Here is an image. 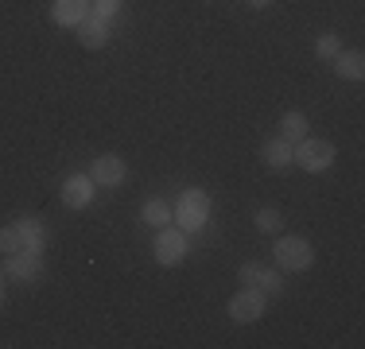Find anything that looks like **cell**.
Returning a JSON list of instances; mask_svg holds the SVG:
<instances>
[{
    "label": "cell",
    "mask_w": 365,
    "mask_h": 349,
    "mask_svg": "<svg viewBox=\"0 0 365 349\" xmlns=\"http://www.w3.org/2000/svg\"><path fill=\"white\" fill-rule=\"evenodd\" d=\"M43 241H47V229L36 217H20V222L0 229V252L4 256H12V252H43Z\"/></svg>",
    "instance_id": "cell-1"
},
{
    "label": "cell",
    "mask_w": 365,
    "mask_h": 349,
    "mask_svg": "<svg viewBox=\"0 0 365 349\" xmlns=\"http://www.w3.org/2000/svg\"><path fill=\"white\" fill-rule=\"evenodd\" d=\"M206 217H210V194H202V190H182L171 222H175L182 233H195L206 225Z\"/></svg>",
    "instance_id": "cell-2"
},
{
    "label": "cell",
    "mask_w": 365,
    "mask_h": 349,
    "mask_svg": "<svg viewBox=\"0 0 365 349\" xmlns=\"http://www.w3.org/2000/svg\"><path fill=\"white\" fill-rule=\"evenodd\" d=\"M292 163H299L307 174H319L334 163V147L319 136H303L299 144H292Z\"/></svg>",
    "instance_id": "cell-3"
},
{
    "label": "cell",
    "mask_w": 365,
    "mask_h": 349,
    "mask_svg": "<svg viewBox=\"0 0 365 349\" xmlns=\"http://www.w3.org/2000/svg\"><path fill=\"white\" fill-rule=\"evenodd\" d=\"M155 264H163V268H175L179 260H187V233L179 229V225H163L160 229V237H155Z\"/></svg>",
    "instance_id": "cell-4"
},
{
    "label": "cell",
    "mask_w": 365,
    "mask_h": 349,
    "mask_svg": "<svg viewBox=\"0 0 365 349\" xmlns=\"http://www.w3.org/2000/svg\"><path fill=\"white\" fill-rule=\"evenodd\" d=\"M276 264H280L284 272H303V268L315 264V249L303 237H280L276 241Z\"/></svg>",
    "instance_id": "cell-5"
},
{
    "label": "cell",
    "mask_w": 365,
    "mask_h": 349,
    "mask_svg": "<svg viewBox=\"0 0 365 349\" xmlns=\"http://www.w3.org/2000/svg\"><path fill=\"white\" fill-rule=\"evenodd\" d=\"M264 314V291L260 287H241L230 299V318L233 322H257Z\"/></svg>",
    "instance_id": "cell-6"
},
{
    "label": "cell",
    "mask_w": 365,
    "mask_h": 349,
    "mask_svg": "<svg viewBox=\"0 0 365 349\" xmlns=\"http://www.w3.org/2000/svg\"><path fill=\"white\" fill-rule=\"evenodd\" d=\"M4 272L12 279H20V283H36V279L43 276V256L39 252H12Z\"/></svg>",
    "instance_id": "cell-7"
},
{
    "label": "cell",
    "mask_w": 365,
    "mask_h": 349,
    "mask_svg": "<svg viewBox=\"0 0 365 349\" xmlns=\"http://www.w3.org/2000/svg\"><path fill=\"white\" fill-rule=\"evenodd\" d=\"M125 160H117V155H98L93 160V167H90V179H93V187H117V182H125Z\"/></svg>",
    "instance_id": "cell-8"
},
{
    "label": "cell",
    "mask_w": 365,
    "mask_h": 349,
    "mask_svg": "<svg viewBox=\"0 0 365 349\" xmlns=\"http://www.w3.org/2000/svg\"><path fill=\"white\" fill-rule=\"evenodd\" d=\"M90 202H93V179L90 174H71V179L63 182V206L86 209Z\"/></svg>",
    "instance_id": "cell-9"
},
{
    "label": "cell",
    "mask_w": 365,
    "mask_h": 349,
    "mask_svg": "<svg viewBox=\"0 0 365 349\" xmlns=\"http://www.w3.org/2000/svg\"><path fill=\"white\" fill-rule=\"evenodd\" d=\"M86 16H90V0H55L51 4V20L58 28H78Z\"/></svg>",
    "instance_id": "cell-10"
},
{
    "label": "cell",
    "mask_w": 365,
    "mask_h": 349,
    "mask_svg": "<svg viewBox=\"0 0 365 349\" xmlns=\"http://www.w3.org/2000/svg\"><path fill=\"white\" fill-rule=\"evenodd\" d=\"M78 39H82V47L90 51H101L109 43V20H101V16H86L82 24H78Z\"/></svg>",
    "instance_id": "cell-11"
},
{
    "label": "cell",
    "mask_w": 365,
    "mask_h": 349,
    "mask_svg": "<svg viewBox=\"0 0 365 349\" xmlns=\"http://www.w3.org/2000/svg\"><path fill=\"white\" fill-rule=\"evenodd\" d=\"M334 70H338V78H346V82H361V78H365L361 51H338V55H334Z\"/></svg>",
    "instance_id": "cell-12"
},
{
    "label": "cell",
    "mask_w": 365,
    "mask_h": 349,
    "mask_svg": "<svg viewBox=\"0 0 365 349\" xmlns=\"http://www.w3.org/2000/svg\"><path fill=\"white\" fill-rule=\"evenodd\" d=\"M260 155H264V163H268L272 171H280V167H288V163H292V144H288L284 136H272V140H264Z\"/></svg>",
    "instance_id": "cell-13"
},
{
    "label": "cell",
    "mask_w": 365,
    "mask_h": 349,
    "mask_svg": "<svg viewBox=\"0 0 365 349\" xmlns=\"http://www.w3.org/2000/svg\"><path fill=\"white\" fill-rule=\"evenodd\" d=\"M280 136L288 140V144H299L303 136H311V125H307V117H303L299 109L284 113V117H280Z\"/></svg>",
    "instance_id": "cell-14"
},
{
    "label": "cell",
    "mask_w": 365,
    "mask_h": 349,
    "mask_svg": "<svg viewBox=\"0 0 365 349\" xmlns=\"http://www.w3.org/2000/svg\"><path fill=\"white\" fill-rule=\"evenodd\" d=\"M140 222L163 229V225H171V206L163 202V198H148V202L140 206Z\"/></svg>",
    "instance_id": "cell-15"
},
{
    "label": "cell",
    "mask_w": 365,
    "mask_h": 349,
    "mask_svg": "<svg viewBox=\"0 0 365 349\" xmlns=\"http://www.w3.org/2000/svg\"><path fill=\"white\" fill-rule=\"evenodd\" d=\"M257 229L260 233H280L284 229V214H280V209H272V206L257 209Z\"/></svg>",
    "instance_id": "cell-16"
},
{
    "label": "cell",
    "mask_w": 365,
    "mask_h": 349,
    "mask_svg": "<svg viewBox=\"0 0 365 349\" xmlns=\"http://www.w3.org/2000/svg\"><path fill=\"white\" fill-rule=\"evenodd\" d=\"M257 287H260L264 295H280V287H284L280 268H264V272H260V279H257Z\"/></svg>",
    "instance_id": "cell-17"
},
{
    "label": "cell",
    "mask_w": 365,
    "mask_h": 349,
    "mask_svg": "<svg viewBox=\"0 0 365 349\" xmlns=\"http://www.w3.org/2000/svg\"><path fill=\"white\" fill-rule=\"evenodd\" d=\"M120 4H125V0H90V12L101 16V20H113V16L120 12Z\"/></svg>",
    "instance_id": "cell-18"
},
{
    "label": "cell",
    "mask_w": 365,
    "mask_h": 349,
    "mask_svg": "<svg viewBox=\"0 0 365 349\" xmlns=\"http://www.w3.org/2000/svg\"><path fill=\"white\" fill-rule=\"evenodd\" d=\"M260 272H264V264H257V260H249V264H241V268H237V279H241L245 287H257Z\"/></svg>",
    "instance_id": "cell-19"
},
{
    "label": "cell",
    "mask_w": 365,
    "mask_h": 349,
    "mask_svg": "<svg viewBox=\"0 0 365 349\" xmlns=\"http://www.w3.org/2000/svg\"><path fill=\"white\" fill-rule=\"evenodd\" d=\"M338 51H342V47H338V35H319V43H315V55L319 58H334Z\"/></svg>",
    "instance_id": "cell-20"
},
{
    "label": "cell",
    "mask_w": 365,
    "mask_h": 349,
    "mask_svg": "<svg viewBox=\"0 0 365 349\" xmlns=\"http://www.w3.org/2000/svg\"><path fill=\"white\" fill-rule=\"evenodd\" d=\"M249 4H253V8H268L272 0H249Z\"/></svg>",
    "instance_id": "cell-21"
},
{
    "label": "cell",
    "mask_w": 365,
    "mask_h": 349,
    "mask_svg": "<svg viewBox=\"0 0 365 349\" xmlns=\"http://www.w3.org/2000/svg\"><path fill=\"white\" fill-rule=\"evenodd\" d=\"M0 307H4V276H0Z\"/></svg>",
    "instance_id": "cell-22"
}]
</instances>
